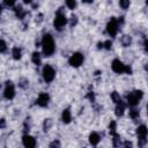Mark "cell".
I'll return each instance as SVG.
<instances>
[{"mask_svg":"<svg viewBox=\"0 0 148 148\" xmlns=\"http://www.w3.org/2000/svg\"><path fill=\"white\" fill-rule=\"evenodd\" d=\"M42 50L44 57H51L56 51V44L53 40V37L50 34H44L42 37Z\"/></svg>","mask_w":148,"mask_h":148,"instance_id":"obj_1","label":"cell"},{"mask_svg":"<svg viewBox=\"0 0 148 148\" xmlns=\"http://www.w3.org/2000/svg\"><path fill=\"white\" fill-rule=\"evenodd\" d=\"M111 68L114 73L117 74H123V73H126V74H132V68L127 65H125L123 61H120L119 59H114L111 64Z\"/></svg>","mask_w":148,"mask_h":148,"instance_id":"obj_2","label":"cell"},{"mask_svg":"<svg viewBox=\"0 0 148 148\" xmlns=\"http://www.w3.org/2000/svg\"><path fill=\"white\" fill-rule=\"evenodd\" d=\"M143 97V91L142 90H133L126 96V102L131 108H134L139 104L141 98Z\"/></svg>","mask_w":148,"mask_h":148,"instance_id":"obj_3","label":"cell"},{"mask_svg":"<svg viewBox=\"0 0 148 148\" xmlns=\"http://www.w3.org/2000/svg\"><path fill=\"white\" fill-rule=\"evenodd\" d=\"M67 23H68V18L66 17L65 13H62L61 8L58 9V12H57L56 15H54V20H53V25H54V28H56L57 30H61V29H64V27H65Z\"/></svg>","mask_w":148,"mask_h":148,"instance_id":"obj_4","label":"cell"},{"mask_svg":"<svg viewBox=\"0 0 148 148\" xmlns=\"http://www.w3.org/2000/svg\"><path fill=\"white\" fill-rule=\"evenodd\" d=\"M42 76H43V80L46 82V83H50L54 80L56 77V71L54 68L51 66V65H45L42 69Z\"/></svg>","mask_w":148,"mask_h":148,"instance_id":"obj_5","label":"cell"},{"mask_svg":"<svg viewBox=\"0 0 148 148\" xmlns=\"http://www.w3.org/2000/svg\"><path fill=\"white\" fill-rule=\"evenodd\" d=\"M136 135H138V145L140 148H142L147 143V127H146V125L138 126Z\"/></svg>","mask_w":148,"mask_h":148,"instance_id":"obj_6","label":"cell"},{"mask_svg":"<svg viewBox=\"0 0 148 148\" xmlns=\"http://www.w3.org/2000/svg\"><path fill=\"white\" fill-rule=\"evenodd\" d=\"M118 30H119V24H118L117 18L111 17V20L106 24V32H108V35L110 37H116V35L118 34Z\"/></svg>","mask_w":148,"mask_h":148,"instance_id":"obj_7","label":"cell"},{"mask_svg":"<svg viewBox=\"0 0 148 148\" xmlns=\"http://www.w3.org/2000/svg\"><path fill=\"white\" fill-rule=\"evenodd\" d=\"M84 61V57L81 52H74L69 59H68V64L72 66V67H80Z\"/></svg>","mask_w":148,"mask_h":148,"instance_id":"obj_8","label":"cell"},{"mask_svg":"<svg viewBox=\"0 0 148 148\" xmlns=\"http://www.w3.org/2000/svg\"><path fill=\"white\" fill-rule=\"evenodd\" d=\"M3 97L6 99H13L15 97V87L12 81H6L3 89Z\"/></svg>","mask_w":148,"mask_h":148,"instance_id":"obj_9","label":"cell"},{"mask_svg":"<svg viewBox=\"0 0 148 148\" xmlns=\"http://www.w3.org/2000/svg\"><path fill=\"white\" fill-rule=\"evenodd\" d=\"M22 143L24 146V148H36L37 146V142H36V139L29 134H24L23 138H22Z\"/></svg>","mask_w":148,"mask_h":148,"instance_id":"obj_10","label":"cell"},{"mask_svg":"<svg viewBox=\"0 0 148 148\" xmlns=\"http://www.w3.org/2000/svg\"><path fill=\"white\" fill-rule=\"evenodd\" d=\"M49 102H50V96H49V94H46V92H40V94L38 95L37 99H36V104H37L38 106H40V108L47 106V105H49Z\"/></svg>","mask_w":148,"mask_h":148,"instance_id":"obj_11","label":"cell"},{"mask_svg":"<svg viewBox=\"0 0 148 148\" xmlns=\"http://www.w3.org/2000/svg\"><path fill=\"white\" fill-rule=\"evenodd\" d=\"M125 108H126V105H125V103H124L123 101H120L119 103H117V104H116V109H114L116 116H117V117H121V116L124 114Z\"/></svg>","mask_w":148,"mask_h":148,"instance_id":"obj_12","label":"cell"},{"mask_svg":"<svg viewBox=\"0 0 148 148\" xmlns=\"http://www.w3.org/2000/svg\"><path fill=\"white\" fill-rule=\"evenodd\" d=\"M99 141H101V135L97 132L90 133V135H89V142H90L91 146H97L99 143Z\"/></svg>","mask_w":148,"mask_h":148,"instance_id":"obj_13","label":"cell"},{"mask_svg":"<svg viewBox=\"0 0 148 148\" xmlns=\"http://www.w3.org/2000/svg\"><path fill=\"white\" fill-rule=\"evenodd\" d=\"M61 119L65 124H69L71 120H72V113H71V110L67 108V109H64L62 113H61Z\"/></svg>","mask_w":148,"mask_h":148,"instance_id":"obj_14","label":"cell"},{"mask_svg":"<svg viewBox=\"0 0 148 148\" xmlns=\"http://www.w3.org/2000/svg\"><path fill=\"white\" fill-rule=\"evenodd\" d=\"M31 60H32V62H34L35 65L39 66L40 62H42V56H40V53L37 52V51L32 52V54H31Z\"/></svg>","mask_w":148,"mask_h":148,"instance_id":"obj_15","label":"cell"},{"mask_svg":"<svg viewBox=\"0 0 148 148\" xmlns=\"http://www.w3.org/2000/svg\"><path fill=\"white\" fill-rule=\"evenodd\" d=\"M120 44L124 46V47H127L132 44V38L128 36V35H124L121 38H120Z\"/></svg>","mask_w":148,"mask_h":148,"instance_id":"obj_16","label":"cell"},{"mask_svg":"<svg viewBox=\"0 0 148 148\" xmlns=\"http://www.w3.org/2000/svg\"><path fill=\"white\" fill-rule=\"evenodd\" d=\"M12 56H13V58H14L15 60L21 59V57H22V51H21V49L17 47V46L13 47V50H12Z\"/></svg>","mask_w":148,"mask_h":148,"instance_id":"obj_17","label":"cell"},{"mask_svg":"<svg viewBox=\"0 0 148 148\" xmlns=\"http://www.w3.org/2000/svg\"><path fill=\"white\" fill-rule=\"evenodd\" d=\"M112 143H113V147L114 148H119L120 147V145H121V140H120V136L116 133V134H113L112 135Z\"/></svg>","mask_w":148,"mask_h":148,"instance_id":"obj_18","label":"cell"},{"mask_svg":"<svg viewBox=\"0 0 148 148\" xmlns=\"http://www.w3.org/2000/svg\"><path fill=\"white\" fill-rule=\"evenodd\" d=\"M28 86H29V80H28V79L22 77V79L18 80V87H20V88H22V89H27Z\"/></svg>","mask_w":148,"mask_h":148,"instance_id":"obj_19","label":"cell"},{"mask_svg":"<svg viewBox=\"0 0 148 148\" xmlns=\"http://www.w3.org/2000/svg\"><path fill=\"white\" fill-rule=\"evenodd\" d=\"M15 13H16V16L18 17V18H23L24 17V15H25V12L23 10V8L21 7V6H18V7H15Z\"/></svg>","mask_w":148,"mask_h":148,"instance_id":"obj_20","label":"cell"},{"mask_svg":"<svg viewBox=\"0 0 148 148\" xmlns=\"http://www.w3.org/2000/svg\"><path fill=\"white\" fill-rule=\"evenodd\" d=\"M111 99H112V102L113 103H119L120 101H121V97H120V95L117 92V91H112L111 92Z\"/></svg>","mask_w":148,"mask_h":148,"instance_id":"obj_21","label":"cell"},{"mask_svg":"<svg viewBox=\"0 0 148 148\" xmlns=\"http://www.w3.org/2000/svg\"><path fill=\"white\" fill-rule=\"evenodd\" d=\"M51 126H52V120L50 118L45 119L44 123H43V130H44V132H47L51 128Z\"/></svg>","mask_w":148,"mask_h":148,"instance_id":"obj_22","label":"cell"},{"mask_svg":"<svg viewBox=\"0 0 148 148\" xmlns=\"http://www.w3.org/2000/svg\"><path fill=\"white\" fill-rule=\"evenodd\" d=\"M128 114H130V117H131L132 119H136V118H139V114H140V112H139V110H136V109L132 108V109L130 110Z\"/></svg>","mask_w":148,"mask_h":148,"instance_id":"obj_23","label":"cell"},{"mask_svg":"<svg viewBox=\"0 0 148 148\" xmlns=\"http://www.w3.org/2000/svg\"><path fill=\"white\" fill-rule=\"evenodd\" d=\"M109 130H110L111 135H113V134L117 133V132H116V130H117V123H116L114 120H111V123H110V125H109Z\"/></svg>","mask_w":148,"mask_h":148,"instance_id":"obj_24","label":"cell"},{"mask_svg":"<svg viewBox=\"0 0 148 148\" xmlns=\"http://www.w3.org/2000/svg\"><path fill=\"white\" fill-rule=\"evenodd\" d=\"M65 5H66L69 9H74L77 3H76V1H74V0H67V1L65 2Z\"/></svg>","mask_w":148,"mask_h":148,"instance_id":"obj_25","label":"cell"},{"mask_svg":"<svg viewBox=\"0 0 148 148\" xmlns=\"http://www.w3.org/2000/svg\"><path fill=\"white\" fill-rule=\"evenodd\" d=\"M130 5H131V2H130L128 0H121V1H119V6H120L123 9H127V8L130 7Z\"/></svg>","mask_w":148,"mask_h":148,"instance_id":"obj_26","label":"cell"},{"mask_svg":"<svg viewBox=\"0 0 148 148\" xmlns=\"http://www.w3.org/2000/svg\"><path fill=\"white\" fill-rule=\"evenodd\" d=\"M111 47H112V40H111V39H108V40L103 42V49H105V50H111Z\"/></svg>","mask_w":148,"mask_h":148,"instance_id":"obj_27","label":"cell"},{"mask_svg":"<svg viewBox=\"0 0 148 148\" xmlns=\"http://www.w3.org/2000/svg\"><path fill=\"white\" fill-rule=\"evenodd\" d=\"M7 51V44L3 39H0V53H3Z\"/></svg>","mask_w":148,"mask_h":148,"instance_id":"obj_28","label":"cell"},{"mask_svg":"<svg viewBox=\"0 0 148 148\" xmlns=\"http://www.w3.org/2000/svg\"><path fill=\"white\" fill-rule=\"evenodd\" d=\"M50 148H61L60 141H59V140H53V141L50 143Z\"/></svg>","mask_w":148,"mask_h":148,"instance_id":"obj_29","label":"cell"},{"mask_svg":"<svg viewBox=\"0 0 148 148\" xmlns=\"http://www.w3.org/2000/svg\"><path fill=\"white\" fill-rule=\"evenodd\" d=\"M76 23H77V17L74 15V16H72L71 20H69V25H71V27H74Z\"/></svg>","mask_w":148,"mask_h":148,"instance_id":"obj_30","label":"cell"},{"mask_svg":"<svg viewBox=\"0 0 148 148\" xmlns=\"http://www.w3.org/2000/svg\"><path fill=\"white\" fill-rule=\"evenodd\" d=\"M123 147L124 148H133V145H132L131 141H125L124 145H123Z\"/></svg>","mask_w":148,"mask_h":148,"instance_id":"obj_31","label":"cell"},{"mask_svg":"<svg viewBox=\"0 0 148 148\" xmlns=\"http://www.w3.org/2000/svg\"><path fill=\"white\" fill-rule=\"evenodd\" d=\"M6 126V123H5V119H0V128H3Z\"/></svg>","mask_w":148,"mask_h":148,"instance_id":"obj_32","label":"cell"},{"mask_svg":"<svg viewBox=\"0 0 148 148\" xmlns=\"http://www.w3.org/2000/svg\"><path fill=\"white\" fill-rule=\"evenodd\" d=\"M3 3H5L6 6H14V5H15V3H14V1H5Z\"/></svg>","mask_w":148,"mask_h":148,"instance_id":"obj_33","label":"cell"},{"mask_svg":"<svg viewBox=\"0 0 148 148\" xmlns=\"http://www.w3.org/2000/svg\"><path fill=\"white\" fill-rule=\"evenodd\" d=\"M0 12H1V6H0Z\"/></svg>","mask_w":148,"mask_h":148,"instance_id":"obj_34","label":"cell"}]
</instances>
